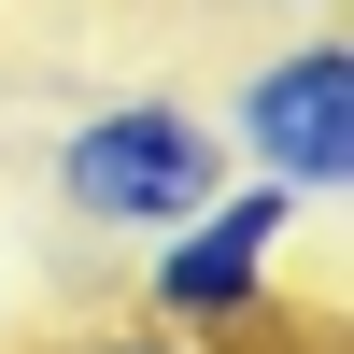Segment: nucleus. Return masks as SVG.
Segmentation results:
<instances>
[{
	"label": "nucleus",
	"instance_id": "nucleus-2",
	"mask_svg": "<svg viewBox=\"0 0 354 354\" xmlns=\"http://www.w3.org/2000/svg\"><path fill=\"white\" fill-rule=\"evenodd\" d=\"M283 241H298V198L270 170H227L198 213H170L142 255V312L185 340H227V326H270V283H283Z\"/></svg>",
	"mask_w": 354,
	"mask_h": 354
},
{
	"label": "nucleus",
	"instance_id": "nucleus-4",
	"mask_svg": "<svg viewBox=\"0 0 354 354\" xmlns=\"http://www.w3.org/2000/svg\"><path fill=\"white\" fill-rule=\"evenodd\" d=\"M57 354H213V340H185V326H156V312H142V326H100V340H57Z\"/></svg>",
	"mask_w": 354,
	"mask_h": 354
},
{
	"label": "nucleus",
	"instance_id": "nucleus-3",
	"mask_svg": "<svg viewBox=\"0 0 354 354\" xmlns=\"http://www.w3.org/2000/svg\"><path fill=\"white\" fill-rule=\"evenodd\" d=\"M227 156L270 170L298 213H326V198L354 185V43L340 28H298V43L241 57V85H227Z\"/></svg>",
	"mask_w": 354,
	"mask_h": 354
},
{
	"label": "nucleus",
	"instance_id": "nucleus-1",
	"mask_svg": "<svg viewBox=\"0 0 354 354\" xmlns=\"http://www.w3.org/2000/svg\"><path fill=\"white\" fill-rule=\"evenodd\" d=\"M43 185H57V213L85 241H156L170 213H198L227 185V128L198 100H170V85H128V100H100V113L57 128Z\"/></svg>",
	"mask_w": 354,
	"mask_h": 354
}]
</instances>
